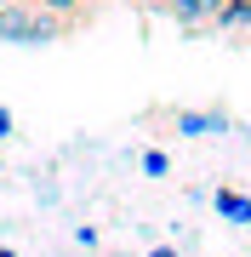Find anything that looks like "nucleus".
Segmentation results:
<instances>
[{"label": "nucleus", "mask_w": 251, "mask_h": 257, "mask_svg": "<svg viewBox=\"0 0 251 257\" xmlns=\"http://www.w3.org/2000/svg\"><path fill=\"white\" fill-rule=\"evenodd\" d=\"M69 29L46 18V12L35 6V0H18V6L0 12V40H12V46H52V40H63Z\"/></svg>", "instance_id": "f257e3e1"}, {"label": "nucleus", "mask_w": 251, "mask_h": 257, "mask_svg": "<svg viewBox=\"0 0 251 257\" xmlns=\"http://www.w3.org/2000/svg\"><path fill=\"white\" fill-rule=\"evenodd\" d=\"M160 12H166L171 23H183V29H200V23H217L223 0H166Z\"/></svg>", "instance_id": "f03ea898"}, {"label": "nucleus", "mask_w": 251, "mask_h": 257, "mask_svg": "<svg viewBox=\"0 0 251 257\" xmlns=\"http://www.w3.org/2000/svg\"><path fill=\"white\" fill-rule=\"evenodd\" d=\"M35 6L46 12V18H57L69 35H75V29H86V23L97 18V6H92V0H35Z\"/></svg>", "instance_id": "7ed1b4c3"}, {"label": "nucleus", "mask_w": 251, "mask_h": 257, "mask_svg": "<svg viewBox=\"0 0 251 257\" xmlns=\"http://www.w3.org/2000/svg\"><path fill=\"white\" fill-rule=\"evenodd\" d=\"M177 132H183V138H205V132H228V114H223V109H211V114L177 109Z\"/></svg>", "instance_id": "20e7f679"}, {"label": "nucleus", "mask_w": 251, "mask_h": 257, "mask_svg": "<svg viewBox=\"0 0 251 257\" xmlns=\"http://www.w3.org/2000/svg\"><path fill=\"white\" fill-rule=\"evenodd\" d=\"M217 211L234 223H251V194H234V189H217Z\"/></svg>", "instance_id": "39448f33"}, {"label": "nucleus", "mask_w": 251, "mask_h": 257, "mask_svg": "<svg viewBox=\"0 0 251 257\" xmlns=\"http://www.w3.org/2000/svg\"><path fill=\"white\" fill-rule=\"evenodd\" d=\"M217 29H251V0H223V12H217Z\"/></svg>", "instance_id": "423d86ee"}, {"label": "nucleus", "mask_w": 251, "mask_h": 257, "mask_svg": "<svg viewBox=\"0 0 251 257\" xmlns=\"http://www.w3.org/2000/svg\"><path fill=\"white\" fill-rule=\"evenodd\" d=\"M143 172H149V177H166V172H171V160L160 155V149H143Z\"/></svg>", "instance_id": "0eeeda50"}, {"label": "nucleus", "mask_w": 251, "mask_h": 257, "mask_svg": "<svg viewBox=\"0 0 251 257\" xmlns=\"http://www.w3.org/2000/svg\"><path fill=\"white\" fill-rule=\"evenodd\" d=\"M12 138V109H0V143Z\"/></svg>", "instance_id": "6e6552de"}, {"label": "nucleus", "mask_w": 251, "mask_h": 257, "mask_svg": "<svg viewBox=\"0 0 251 257\" xmlns=\"http://www.w3.org/2000/svg\"><path fill=\"white\" fill-rule=\"evenodd\" d=\"M149 257H183V251H171V246H154V251H149Z\"/></svg>", "instance_id": "1a4fd4ad"}, {"label": "nucleus", "mask_w": 251, "mask_h": 257, "mask_svg": "<svg viewBox=\"0 0 251 257\" xmlns=\"http://www.w3.org/2000/svg\"><path fill=\"white\" fill-rule=\"evenodd\" d=\"M6 6H18V0H0V12H6Z\"/></svg>", "instance_id": "9d476101"}, {"label": "nucleus", "mask_w": 251, "mask_h": 257, "mask_svg": "<svg viewBox=\"0 0 251 257\" xmlns=\"http://www.w3.org/2000/svg\"><path fill=\"white\" fill-rule=\"evenodd\" d=\"M149 6H166V0H149Z\"/></svg>", "instance_id": "9b49d317"}, {"label": "nucleus", "mask_w": 251, "mask_h": 257, "mask_svg": "<svg viewBox=\"0 0 251 257\" xmlns=\"http://www.w3.org/2000/svg\"><path fill=\"white\" fill-rule=\"evenodd\" d=\"M0 172H6V160H0Z\"/></svg>", "instance_id": "f8f14e48"}]
</instances>
